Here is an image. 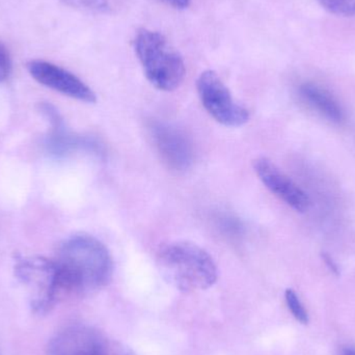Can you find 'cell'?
I'll use <instances>...</instances> for the list:
<instances>
[{"mask_svg": "<svg viewBox=\"0 0 355 355\" xmlns=\"http://www.w3.org/2000/svg\"><path fill=\"white\" fill-rule=\"evenodd\" d=\"M55 263L62 291L76 293H91L105 287L114 268L106 246L87 234L68 238L62 243Z\"/></svg>", "mask_w": 355, "mask_h": 355, "instance_id": "obj_1", "label": "cell"}, {"mask_svg": "<svg viewBox=\"0 0 355 355\" xmlns=\"http://www.w3.org/2000/svg\"><path fill=\"white\" fill-rule=\"evenodd\" d=\"M158 265L164 279L185 293L209 289L218 277L212 257L191 242H173L162 248Z\"/></svg>", "mask_w": 355, "mask_h": 355, "instance_id": "obj_2", "label": "cell"}, {"mask_svg": "<svg viewBox=\"0 0 355 355\" xmlns=\"http://www.w3.org/2000/svg\"><path fill=\"white\" fill-rule=\"evenodd\" d=\"M135 49L148 80L160 91L178 89L185 76V64L179 52L158 31H137Z\"/></svg>", "mask_w": 355, "mask_h": 355, "instance_id": "obj_3", "label": "cell"}, {"mask_svg": "<svg viewBox=\"0 0 355 355\" xmlns=\"http://www.w3.org/2000/svg\"><path fill=\"white\" fill-rule=\"evenodd\" d=\"M15 273L27 290L31 310L37 315L50 312L62 291L56 263L43 257H25L17 260Z\"/></svg>", "mask_w": 355, "mask_h": 355, "instance_id": "obj_4", "label": "cell"}, {"mask_svg": "<svg viewBox=\"0 0 355 355\" xmlns=\"http://www.w3.org/2000/svg\"><path fill=\"white\" fill-rule=\"evenodd\" d=\"M48 355H135L118 342L89 325L76 324L58 331L48 346Z\"/></svg>", "mask_w": 355, "mask_h": 355, "instance_id": "obj_5", "label": "cell"}, {"mask_svg": "<svg viewBox=\"0 0 355 355\" xmlns=\"http://www.w3.org/2000/svg\"><path fill=\"white\" fill-rule=\"evenodd\" d=\"M196 87L205 110L223 126L240 127L250 120L248 110L234 101L231 92L214 71L202 72Z\"/></svg>", "mask_w": 355, "mask_h": 355, "instance_id": "obj_6", "label": "cell"}, {"mask_svg": "<svg viewBox=\"0 0 355 355\" xmlns=\"http://www.w3.org/2000/svg\"><path fill=\"white\" fill-rule=\"evenodd\" d=\"M27 70L35 80L49 89L73 99L94 103L96 95L89 85L66 69L45 60H31L27 64Z\"/></svg>", "mask_w": 355, "mask_h": 355, "instance_id": "obj_7", "label": "cell"}, {"mask_svg": "<svg viewBox=\"0 0 355 355\" xmlns=\"http://www.w3.org/2000/svg\"><path fill=\"white\" fill-rule=\"evenodd\" d=\"M254 172L265 186L277 198L298 212H304L310 207V200L285 173L271 160L259 158L254 164Z\"/></svg>", "mask_w": 355, "mask_h": 355, "instance_id": "obj_8", "label": "cell"}, {"mask_svg": "<svg viewBox=\"0 0 355 355\" xmlns=\"http://www.w3.org/2000/svg\"><path fill=\"white\" fill-rule=\"evenodd\" d=\"M152 135L162 159L173 170L185 171L192 162V149L184 133L164 123L152 126Z\"/></svg>", "mask_w": 355, "mask_h": 355, "instance_id": "obj_9", "label": "cell"}, {"mask_svg": "<svg viewBox=\"0 0 355 355\" xmlns=\"http://www.w3.org/2000/svg\"><path fill=\"white\" fill-rule=\"evenodd\" d=\"M300 93L309 105L331 122L341 123L345 119L343 108L327 89L315 83H306L300 85Z\"/></svg>", "mask_w": 355, "mask_h": 355, "instance_id": "obj_10", "label": "cell"}, {"mask_svg": "<svg viewBox=\"0 0 355 355\" xmlns=\"http://www.w3.org/2000/svg\"><path fill=\"white\" fill-rule=\"evenodd\" d=\"M331 14L342 17L355 16V0H317Z\"/></svg>", "mask_w": 355, "mask_h": 355, "instance_id": "obj_11", "label": "cell"}, {"mask_svg": "<svg viewBox=\"0 0 355 355\" xmlns=\"http://www.w3.org/2000/svg\"><path fill=\"white\" fill-rule=\"evenodd\" d=\"M66 6L83 12L105 14L110 10L107 0H62Z\"/></svg>", "mask_w": 355, "mask_h": 355, "instance_id": "obj_12", "label": "cell"}, {"mask_svg": "<svg viewBox=\"0 0 355 355\" xmlns=\"http://www.w3.org/2000/svg\"><path fill=\"white\" fill-rule=\"evenodd\" d=\"M286 302H287L288 308L292 313L296 320L306 324L309 321L308 312L304 309V304L300 302V297L293 290L289 289L285 293Z\"/></svg>", "mask_w": 355, "mask_h": 355, "instance_id": "obj_13", "label": "cell"}, {"mask_svg": "<svg viewBox=\"0 0 355 355\" xmlns=\"http://www.w3.org/2000/svg\"><path fill=\"white\" fill-rule=\"evenodd\" d=\"M12 70L10 54L6 46L0 42V83L6 80Z\"/></svg>", "mask_w": 355, "mask_h": 355, "instance_id": "obj_14", "label": "cell"}, {"mask_svg": "<svg viewBox=\"0 0 355 355\" xmlns=\"http://www.w3.org/2000/svg\"><path fill=\"white\" fill-rule=\"evenodd\" d=\"M164 1L168 3V6L178 8V10H184V8L189 6L191 0H164Z\"/></svg>", "mask_w": 355, "mask_h": 355, "instance_id": "obj_15", "label": "cell"}, {"mask_svg": "<svg viewBox=\"0 0 355 355\" xmlns=\"http://www.w3.org/2000/svg\"><path fill=\"white\" fill-rule=\"evenodd\" d=\"M323 259H324L325 263H327V264L329 265V268H331V270L335 271V272H337V265H336L335 263H334V261L331 260V257H329V254H323Z\"/></svg>", "mask_w": 355, "mask_h": 355, "instance_id": "obj_16", "label": "cell"}, {"mask_svg": "<svg viewBox=\"0 0 355 355\" xmlns=\"http://www.w3.org/2000/svg\"><path fill=\"white\" fill-rule=\"evenodd\" d=\"M343 355H355V349L354 348H346L343 352Z\"/></svg>", "mask_w": 355, "mask_h": 355, "instance_id": "obj_17", "label": "cell"}]
</instances>
